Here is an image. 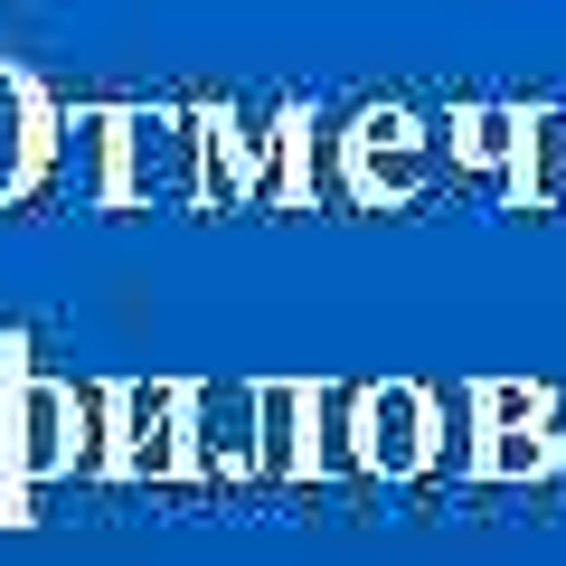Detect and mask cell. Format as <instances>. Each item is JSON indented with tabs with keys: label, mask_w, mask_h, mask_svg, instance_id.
Listing matches in <instances>:
<instances>
[{
	"label": "cell",
	"mask_w": 566,
	"mask_h": 566,
	"mask_svg": "<svg viewBox=\"0 0 566 566\" xmlns=\"http://www.w3.org/2000/svg\"><path fill=\"white\" fill-rule=\"evenodd\" d=\"M331 123H340V199L349 208H416L444 180V142L406 104H349Z\"/></svg>",
	"instance_id": "1"
},
{
	"label": "cell",
	"mask_w": 566,
	"mask_h": 566,
	"mask_svg": "<svg viewBox=\"0 0 566 566\" xmlns=\"http://www.w3.org/2000/svg\"><path fill=\"white\" fill-rule=\"evenodd\" d=\"M114 208H199L189 104H114Z\"/></svg>",
	"instance_id": "2"
},
{
	"label": "cell",
	"mask_w": 566,
	"mask_h": 566,
	"mask_svg": "<svg viewBox=\"0 0 566 566\" xmlns=\"http://www.w3.org/2000/svg\"><path fill=\"white\" fill-rule=\"evenodd\" d=\"M434 142H444V170H463V180H482L501 208H520L528 104H453V114L434 123Z\"/></svg>",
	"instance_id": "3"
},
{
	"label": "cell",
	"mask_w": 566,
	"mask_h": 566,
	"mask_svg": "<svg viewBox=\"0 0 566 566\" xmlns=\"http://www.w3.org/2000/svg\"><path fill=\"white\" fill-rule=\"evenodd\" d=\"M48 142H57V95L0 57V208L48 199Z\"/></svg>",
	"instance_id": "4"
},
{
	"label": "cell",
	"mask_w": 566,
	"mask_h": 566,
	"mask_svg": "<svg viewBox=\"0 0 566 566\" xmlns=\"http://www.w3.org/2000/svg\"><path fill=\"white\" fill-rule=\"evenodd\" d=\"M48 199H66V208H114V104H57Z\"/></svg>",
	"instance_id": "5"
},
{
	"label": "cell",
	"mask_w": 566,
	"mask_h": 566,
	"mask_svg": "<svg viewBox=\"0 0 566 566\" xmlns=\"http://www.w3.org/2000/svg\"><path fill=\"white\" fill-rule=\"evenodd\" d=\"M66 453H76V397H66L57 378H20L10 387V463L39 482V472H57Z\"/></svg>",
	"instance_id": "6"
},
{
	"label": "cell",
	"mask_w": 566,
	"mask_h": 566,
	"mask_svg": "<svg viewBox=\"0 0 566 566\" xmlns=\"http://www.w3.org/2000/svg\"><path fill=\"white\" fill-rule=\"evenodd\" d=\"M189 133H199V208H245V114L189 104Z\"/></svg>",
	"instance_id": "7"
},
{
	"label": "cell",
	"mask_w": 566,
	"mask_h": 566,
	"mask_svg": "<svg viewBox=\"0 0 566 566\" xmlns=\"http://www.w3.org/2000/svg\"><path fill=\"white\" fill-rule=\"evenodd\" d=\"M520 208H566V104H528V151H520Z\"/></svg>",
	"instance_id": "8"
},
{
	"label": "cell",
	"mask_w": 566,
	"mask_h": 566,
	"mask_svg": "<svg viewBox=\"0 0 566 566\" xmlns=\"http://www.w3.org/2000/svg\"><path fill=\"white\" fill-rule=\"evenodd\" d=\"M180 453V397L170 387H133L123 397V463H170Z\"/></svg>",
	"instance_id": "9"
},
{
	"label": "cell",
	"mask_w": 566,
	"mask_h": 566,
	"mask_svg": "<svg viewBox=\"0 0 566 566\" xmlns=\"http://www.w3.org/2000/svg\"><path fill=\"white\" fill-rule=\"evenodd\" d=\"M368 453L378 463H416L424 453V397L416 387H378L368 397Z\"/></svg>",
	"instance_id": "10"
},
{
	"label": "cell",
	"mask_w": 566,
	"mask_h": 566,
	"mask_svg": "<svg viewBox=\"0 0 566 566\" xmlns=\"http://www.w3.org/2000/svg\"><path fill=\"white\" fill-rule=\"evenodd\" d=\"M264 463H293V444H303V387H264Z\"/></svg>",
	"instance_id": "11"
},
{
	"label": "cell",
	"mask_w": 566,
	"mask_h": 566,
	"mask_svg": "<svg viewBox=\"0 0 566 566\" xmlns=\"http://www.w3.org/2000/svg\"><path fill=\"white\" fill-rule=\"evenodd\" d=\"M199 453L245 463V397H199Z\"/></svg>",
	"instance_id": "12"
},
{
	"label": "cell",
	"mask_w": 566,
	"mask_h": 566,
	"mask_svg": "<svg viewBox=\"0 0 566 566\" xmlns=\"http://www.w3.org/2000/svg\"><path fill=\"white\" fill-rule=\"evenodd\" d=\"M10 387L20 378H0V463H10Z\"/></svg>",
	"instance_id": "13"
}]
</instances>
